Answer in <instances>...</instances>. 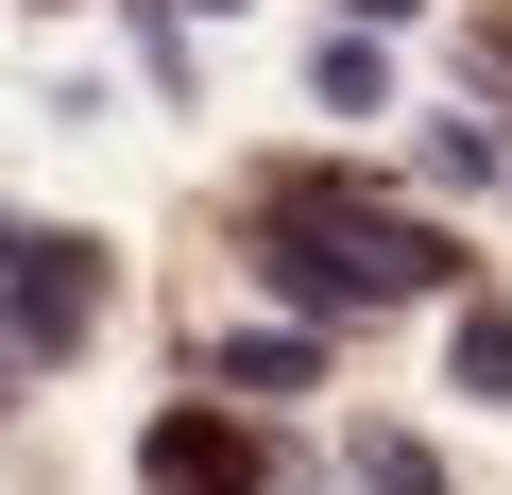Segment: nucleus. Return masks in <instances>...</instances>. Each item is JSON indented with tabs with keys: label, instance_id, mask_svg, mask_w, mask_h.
<instances>
[{
	"label": "nucleus",
	"instance_id": "nucleus-1",
	"mask_svg": "<svg viewBox=\"0 0 512 495\" xmlns=\"http://www.w3.org/2000/svg\"><path fill=\"white\" fill-rule=\"evenodd\" d=\"M256 274H274L291 308H410V291H461V239H444L427 205L274 171V188H256Z\"/></svg>",
	"mask_w": 512,
	"mask_h": 495
},
{
	"label": "nucleus",
	"instance_id": "nucleus-2",
	"mask_svg": "<svg viewBox=\"0 0 512 495\" xmlns=\"http://www.w3.org/2000/svg\"><path fill=\"white\" fill-rule=\"evenodd\" d=\"M86 325H103V239H69V222H0V393H35Z\"/></svg>",
	"mask_w": 512,
	"mask_h": 495
},
{
	"label": "nucleus",
	"instance_id": "nucleus-3",
	"mask_svg": "<svg viewBox=\"0 0 512 495\" xmlns=\"http://www.w3.org/2000/svg\"><path fill=\"white\" fill-rule=\"evenodd\" d=\"M137 478H154V495H256V444H239V410H171V427L137 444Z\"/></svg>",
	"mask_w": 512,
	"mask_h": 495
},
{
	"label": "nucleus",
	"instance_id": "nucleus-4",
	"mask_svg": "<svg viewBox=\"0 0 512 495\" xmlns=\"http://www.w3.org/2000/svg\"><path fill=\"white\" fill-rule=\"evenodd\" d=\"M308 376H325V359H308V325H256V342H222V410H239V393H308Z\"/></svg>",
	"mask_w": 512,
	"mask_h": 495
},
{
	"label": "nucleus",
	"instance_id": "nucleus-5",
	"mask_svg": "<svg viewBox=\"0 0 512 495\" xmlns=\"http://www.w3.org/2000/svg\"><path fill=\"white\" fill-rule=\"evenodd\" d=\"M461 393L512 410V308H461Z\"/></svg>",
	"mask_w": 512,
	"mask_h": 495
},
{
	"label": "nucleus",
	"instance_id": "nucleus-6",
	"mask_svg": "<svg viewBox=\"0 0 512 495\" xmlns=\"http://www.w3.org/2000/svg\"><path fill=\"white\" fill-rule=\"evenodd\" d=\"M359 478H376V495H444V461H427L410 427H359Z\"/></svg>",
	"mask_w": 512,
	"mask_h": 495
},
{
	"label": "nucleus",
	"instance_id": "nucleus-7",
	"mask_svg": "<svg viewBox=\"0 0 512 495\" xmlns=\"http://www.w3.org/2000/svg\"><path fill=\"white\" fill-rule=\"evenodd\" d=\"M205 18H239V0H205Z\"/></svg>",
	"mask_w": 512,
	"mask_h": 495
}]
</instances>
